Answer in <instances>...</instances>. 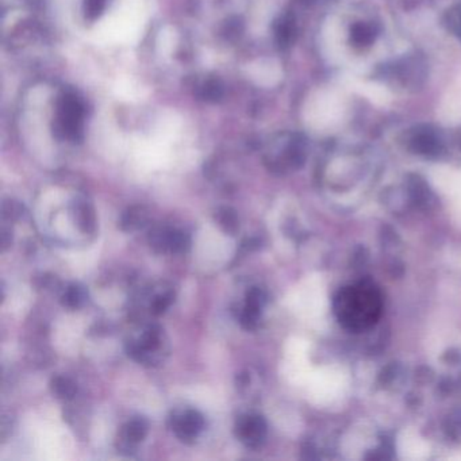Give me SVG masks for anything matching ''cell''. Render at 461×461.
I'll use <instances>...</instances> for the list:
<instances>
[{
  "label": "cell",
  "instance_id": "cell-1",
  "mask_svg": "<svg viewBox=\"0 0 461 461\" xmlns=\"http://www.w3.org/2000/svg\"><path fill=\"white\" fill-rule=\"evenodd\" d=\"M384 309L383 293L371 280H358L338 290L333 299V313L348 332L361 333L374 328Z\"/></svg>",
  "mask_w": 461,
  "mask_h": 461
},
{
  "label": "cell",
  "instance_id": "cell-2",
  "mask_svg": "<svg viewBox=\"0 0 461 461\" xmlns=\"http://www.w3.org/2000/svg\"><path fill=\"white\" fill-rule=\"evenodd\" d=\"M87 108L83 99L73 92L63 94L57 102L53 119V133L59 140L80 142L84 137Z\"/></svg>",
  "mask_w": 461,
  "mask_h": 461
},
{
  "label": "cell",
  "instance_id": "cell-3",
  "mask_svg": "<svg viewBox=\"0 0 461 461\" xmlns=\"http://www.w3.org/2000/svg\"><path fill=\"white\" fill-rule=\"evenodd\" d=\"M149 245L157 253H186L191 247L189 234L169 228H154L147 237Z\"/></svg>",
  "mask_w": 461,
  "mask_h": 461
},
{
  "label": "cell",
  "instance_id": "cell-4",
  "mask_svg": "<svg viewBox=\"0 0 461 461\" xmlns=\"http://www.w3.org/2000/svg\"><path fill=\"white\" fill-rule=\"evenodd\" d=\"M235 436L251 449L260 448L267 437V422L258 414H247L235 423Z\"/></svg>",
  "mask_w": 461,
  "mask_h": 461
},
{
  "label": "cell",
  "instance_id": "cell-5",
  "mask_svg": "<svg viewBox=\"0 0 461 461\" xmlns=\"http://www.w3.org/2000/svg\"><path fill=\"white\" fill-rule=\"evenodd\" d=\"M205 427V418L196 410H187L172 418V430L183 442H192Z\"/></svg>",
  "mask_w": 461,
  "mask_h": 461
},
{
  "label": "cell",
  "instance_id": "cell-6",
  "mask_svg": "<svg viewBox=\"0 0 461 461\" xmlns=\"http://www.w3.org/2000/svg\"><path fill=\"white\" fill-rule=\"evenodd\" d=\"M411 149L418 153V154H422V156H426V157H436L440 154L441 149V142L440 140L437 138V136L425 129V130H419L414 137L411 138Z\"/></svg>",
  "mask_w": 461,
  "mask_h": 461
},
{
  "label": "cell",
  "instance_id": "cell-7",
  "mask_svg": "<svg viewBox=\"0 0 461 461\" xmlns=\"http://www.w3.org/2000/svg\"><path fill=\"white\" fill-rule=\"evenodd\" d=\"M275 41L279 47L286 49L293 45L296 37V22L291 14H286L275 22Z\"/></svg>",
  "mask_w": 461,
  "mask_h": 461
},
{
  "label": "cell",
  "instance_id": "cell-8",
  "mask_svg": "<svg viewBox=\"0 0 461 461\" xmlns=\"http://www.w3.org/2000/svg\"><path fill=\"white\" fill-rule=\"evenodd\" d=\"M195 94L205 102H219L225 95L224 83L217 78H207L195 85Z\"/></svg>",
  "mask_w": 461,
  "mask_h": 461
},
{
  "label": "cell",
  "instance_id": "cell-9",
  "mask_svg": "<svg viewBox=\"0 0 461 461\" xmlns=\"http://www.w3.org/2000/svg\"><path fill=\"white\" fill-rule=\"evenodd\" d=\"M73 215H75V222L80 231L85 234L94 233L96 229V217L94 207L87 203V202H78L75 209H73Z\"/></svg>",
  "mask_w": 461,
  "mask_h": 461
},
{
  "label": "cell",
  "instance_id": "cell-10",
  "mask_svg": "<svg viewBox=\"0 0 461 461\" xmlns=\"http://www.w3.org/2000/svg\"><path fill=\"white\" fill-rule=\"evenodd\" d=\"M147 222V211L142 206L130 207L121 217L119 226L125 231H134L145 226Z\"/></svg>",
  "mask_w": 461,
  "mask_h": 461
},
{
  "label": "cell",
  "instance_id": "cell-11",
  "mask_svg": "<svg viewBox=\"0 0 461 461\" xmlns=\"http://www.w3.org/2000/svg\"><path fill=\"white\" fill-rule=\"evenodd\" d=\"M147 434V423L145 419L136 418L126 423L122 429V439L126 444L137 445L145 440Z\"/></svg>",
  "mask_w": 461,
  "mask_h": 461
},
{
  "label": "cell",
  "instance_id": "cell-12",
  "mask_svg": "<svg viewBox=\"0 0 461 461\" xmlns=\"http://www.w3.org/2000/svg\"><path fill=\"white\" fill-rule=\"evenodd\" d=\"M215 221L218 226L225 231L226 234L235 235L240 229V219L234 210L230 207H222L218 210L215 214Z\"/></svg>",
  "mask_w": 461,
  "mask_h": 461
},
{
  "label": "cell",
  "instance_id": "cell-13",
  "mask_svg": "<svg viewBox=\"0 0 461 461\" xmlns=\"http://www.w3.org/2000/svg\"><path fill=\"white\" fill-rule=\"evenodd\" d=\"M85 299H87V293L84 291L83 287L72 284L68 288H65V291L61 295V305L69 310H76L83 306Z\"/></svg>",
  "mask_w": 461,
  "mask_h": 461
},
{
  "label": "cell",
  "instance_id": "cell-14",
  "mask_svg": "<svg viewBox=\"0 0 461 461\" xmlns=\"http://www.w3.org/2000/svg\"><path fill=\"white\" fill-rule=\"evenodd\" d=\"M50 390L59 399H72L76 395V384L65 376H56L50 381Z\"/></svg>",
  "mask_w": 461,
  "mask_h": 461
},
{
  "label": "cell",
  "instance_id": "cell-15",
  "mask_svg": "<svg viewBox=\"0 0 461 461\" xmlns=\"http://www.w3.org/2000/svg\"><path fill=\"white\" fill-rule=\"evenodd\" d=\"M376 29L368 23H356L352 27V40L356 45H368L374 41Z\"/></svg>",
  "mask_w": 461,
  "mask_h": 461
},
{
  "label": "cell",
  "instance_id": "cell-16",
  "mask_svg": "<svg viewBox=\"0 0 461 461\" xmlns=\"http://www.w3.org/2000/svg\"><path fill=\"white\" fill-rule=\"evenodd\" d=\"M108 4V0H84V18L87 21H96L103 13Z\"/></svg>",
  "mask_w": 461,
  "mask_h": 461
},
{
  "label": "cell",
  "instance_id": "cell-17",
  "mask_svg": "<svg viewBox=\"0 0 461 461\" xmlns=\"http://www.w3.org/2000/svg\"><path fill=\"white\" fill-rule=\"evenodd\" d=\"M261 310L251 307L249 305L244 306V310L240 314V323L245 330H254L258 325V316H260Z\"/></svg>",
  "mask_w": 461,
  "mask_h": 461
},
{
  "label": "cell",
  "instance_id": "cell-18",
  "mask_svg": "<svg viewBox=\"0 0 461 461\" xmlns=\"http://www.w3.org/2000/svg\"><path fill=\"white\" fill-rule=\"evenodd\" d=\"M3 218L7 221H18L23 214V206L18 200H6L1 206Z\"/></svg>",
  "mask_w": 461,
  "mask_h": 461
},
{
  "label": "cell",
  "instance_id": "cell-19",
  "mask_svg": "<svg viewBox=\"0 0 461 461\" xmlns=\"http://www.w3.org/2000/svg\"><path fill=\"white\" fill-rule=\"evenodd\" d=\"M175 295L172 293H164V295H159L154 298L153 303H152V313L156 315L164 314L167 312L168 307L172 305Z\"/></svg>",
  "mask_w": 461,
  "mask_h": 461
},
{
  "label": "cell",
  "instance_id": "cell-20",
  "mask_svg": "<svg viewBox=\"0 0 461 461\" xmlns=\"http://www.w3.org/2000/svg\"><path fill=\"white\" fill-rule=\"evenodd\" d=\"M267 302V296L263 290L257 288V287H253L251 288L248 293H247V302L245 305H249L251 307H256V309H263L264 305Z\"/></svg>",
  "mask_w": 461,
  "mask_h": 461
},
{
  "label": "cell",
  "instance_id": "cell-21",
  "mask_svg": "<svg viewBox=\"0 0 461 461\" xmlns=\"http://www.w3.org/2000/svg\"><path fill=\"white\" fill-rule=\"evenodd\" d=\"M242 33V23L238 20H229L225 23L224 27V34L228 40H235L241 36Z\"/></svg>",
  "mask_w": 461,
  "mask_h": 461
},
{
  "label": "cell",
  "instance_id": "cell-22",
  "mask_svg": "<svg viewBox=\"0 0 461 461\" xmlns=\"http://www.w3.org/2000/svg\"><path fill=\"white\" fill-rule=\"evenodd\" d=\"M13 242V237L10 234V231L7 229H1V234H0V244H1V251H7V248L11 245Z\"/></svg>",
  "mask_w": 461,
  "mask_h": 461
},
{
  "label": "cell",
  "instance_id": "cell-23",
  "mask_svg": "<svg viewBox=\"0 0 461 461\" xmlns=\"http://www.w3.org/2000/svg\"><path fill=\"white\" fill-rule=\"evenodd\" d=\"M249 381H251V377H249V375L247 374V372H242V374H240L238 376H237V384L242 388V387H247L248 384H249Z\"/></svg>",
  "mask_w": 461,
  "mask_h": 461
}]
</instances>
